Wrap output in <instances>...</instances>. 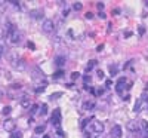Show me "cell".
Listing matches in <instances>:
<instances>
[{"label": "cell", "instance_id": "30", "mask_svg": "<svg viewBox=\"0 0 148 138\" xmlns=\"http://www.w3.org/2000/svg\"><path fill=\"white\" fill-rule=\"evenodd\" d=\"M5 51V45L2 43V42H0V55H2V52Z\"/></svg>", "mask_w": 148, "mask_h": 138}, {"label": "cell", "instance_id": "3", "mask_svg": "<svg viewBox=\"0 0 148 138\" xmlns=\"http://www.w3.org/2000/svg\"><path fill=\"white\" fill-rule=\"evenodd\" d=\"M42 30L45 31V33H52L53 30H55V24H53V21L52 19H45L43 21V24H42Z\"/></svg>", "mask_w": 148, "mask_h": 138}, {"label": "cell", "instance_id": "22", "mask_svg": "<svg viewBox=\"0 0 148 138\" xmlns=\"http://www.w3.org/2000/svg\"><path fill=\"white\" fill-rule=\"evenodd\" d=\"M74 10H82V8H83V5L80 3V2H77V3H74Z\"/></svg>", "mask_w": 148, "mask_h": 138}, {"label": "cell", "instance_id": "6", "mask_svg": "<svg viewBox=\"0 0 148 138\" xmlns=\"http://www.w3.org/2000/svg\"><path fill=\"white\" fill-rule=\"evenodd\" d=\"M15 30H16V28H15L14 24L8 21V22L5 24V27H3V36H5V37H9V36H10L12 33H14Z\"/></svg>", "mask_w": 148, "mask_h": 138}, {"label": "cell", "instance_id": "12", "mask_svg": "<svg viewBox=\"0 0 148 138\" xmlns=\"http://www.w3.org/2000/svg\"><path fill=\"white\" fill-rule=\"evenodd\" d=\"M142 103H144V101H142V98H138V99H136V103H135V107H133V111H135V113H139V111L142 110Z\"/></svg>", "mask_w": 148, "mask_h": 138}, {"label": "cell", "instance_id": "29", "mask_svg": "<svg viewBox=\"0 0 148 138\" xmlns=\"http://www.w3.org/2000/svg\"><path fill=\"white\" fill-rule=\"evenodd\" d=\"M98 77L104 79V71H102V70H98Z\"/></svg>", "mask_w": 148, "mask_h": 138}, {"label": "cell", "instance_id": "28", "mask_svg": "<svg viewBox=\"0 0 148 138\" xmlns=\"http://www.w3.org/2000/svg\"><path fill=\"white\" fill-rule=\"evenodd\" d=\"M104 6H105V5H104L102 2H99V3H96V8H98V9H99V12H101V10L104 9Z\"/></svg>", "mask_w": 148, "mask_h": 138}, {"label": "cell", "instance_id": "4", "mask_svg": "<svg viewBox=\"0 0 148 138\" xmlns=\"http://www.w3.org/2000/svg\"><path fill=\"white\" fill-rule=\"evenodd\" d=\"M3 128H5V131H8V132H14L15 128H16V123H15L14 119H6L5 123H3Z\"/></svg>", "mask_w": 148, "mask_h": 138}, {"label": "cell", "instance_id": "36", "mask_svg": "<svg viewBox=\"0 0 148 138\" xmlns=\"http://www.w3.org/2000/svg\"><path fill=\"white\" fill-rule=\"evenodd\" d=\"M43 138H51V137H49V135H45V137H43Z\"/></svg>", "mask_w": 148, "mask_h": 138}, {"label": "cell", "instance_id": "20", "mask_svg": "<svg viewBox=\"0 0 148 138\" xmlns=\"http://www.w3.org/2000/svg\"><path fill=\"white\" fill-rule=\"evenodd\" d=\"M110 73H111V76L117 74V66H110Z\"/></svg>", "mask_w": 148, "mask_h": 138}, {"label": "cell", "instance_id": "2", "mask_svg": "<svg viewBox=\"0 0 148 138\" xmlns=\"http://www.w3.org/2000/svg\"><path fill=\"white\" fill-rule=\"evenodd\" d=\"M126 128H127V131H130V132H141L139 120H129V122L126 123Z\"/></svg>", "mask_w": 148, "mask_h": 138}, {"label": "cell", "instance_id": "21", "mask_svg": "<svg viewBox=\"0 0 148 138\" xmlns=\"http://www.w3.org/2000/svg\"><path fill=\"white\" fill-rule=\"evenodd\" d=\"M62 74H64V71H62V70H58V71L53 74V77H55V79H59V77H62Z\"/></svg>", "mask_w": 148, "mask_h": 138}, {"label": "cell", "instance_id": "25", "mask_svg": "<svg viewBox=\"0 0 148 138\" xmlns=\"http://www.w3.org/2000/svg\"><path fill=\"white\" fill-rule=\"evenodd\" d=\"M76 79H79V73L74 71V73H71V80H76Z\"/></svg>", "mask_w": 148, "mask_h": 138}, {"label": "cell", "instance_id": "33", "mask_svg": "<svg viewBox=\"0 0 148 138\" xmlns=\"http://www.w3.org/2000/svg\"><path fill=\"white\" fill-rule=\"evenodd\" d=\"M99 18H102V19H105V14H104V12H99Z\"/></svg>", "mask_w": 148, "mask_h": 138}, {"label": "cell", "instance_id": "32", "mask_svg": "<svg viewBox=\"0 0 148 138\" xmlns=\"http://www.w3.org/2000/svg\"><path fill=\"white\" fill-rule=\"evenodd\" d=\"M37 108H39V106H33V110H31V113H36V111H37Z\"/></svg>", "mask_w": 148, "mask_h": 138}, {"label": "cell", "instance_id": "5", "mask_svg": "<svg viewBox=\"0 0 148 138\" xmlns=\"http://www.w3.org/2000/svg\"><path fill=\"white\" fill-rule=\"evenodd\" d=\"M21 36H22V34H21L18 30H15L14 33L8 37V40H9V43H12V45H16V43L21 42Z\"/></svg>", "mask_w": 148, "mask_h": 138}, {"label": "cell", "instance_id": "35", "mask_svg": "<svg viewBox=\"0 0 148 138\" xmlns=\"http://www.w3.org/2000/svg\"><path fill=\"white\" fill-rule=\"evenodd\" d=\"M145 91H148V83H147V86H145Z\"/></svg>", "mask_w": 148, "mask_h": 138}, {"label": "cell", "instance_id": "11", "mask_svg": "<svg viewBox=\"0 0 148 138\" xmlns=\"http://www.w3.org/2000/svg\"><path fill=\"white\" fill-rule=\"evenodd\" d=\"M28 15H30V18H34V19L42 18L43 17V10L42 9H34V10H30L28 12Z\"/></svg>", "mask_w": 148, "mask_h": 138}, {"label": "cell", "instance_id": "8", "mask_svg": "<svg viewBox=\"0 0 148 138\" xmlns=\"http://www.w3.org/2000/svg\"><path fill=\"white\" fill-rule=\"evenodd\" d=\"M121 126H119V125H114L113 128H111V137L113 138H121Z\"/></svg>", "mask_w": 148, "mask_h": 138}, {"label": "cell", "instance_id": "14", "mask_svg": "<svg viewBox=\"0 0 148 138\" xmlns=\"http://www.w3.org/2000/svg\"><path fill=\"white\" fill-rule=\"evenodd\" d=\"M139 125H141V131L144 134H148V122L147 120H139Z\"/></svg>", "mask_w": 148, "mask_h": 138}, {"label": "cell", "instance_id": "31", "mask_svg": "<svg viewBox=\"0 0 148 138\" xmlns=\"http://www.w3.org/2000/svg\"><path fill=\"white\" fill-rule=\"evenodd\" d=\"M84 83H90V76H84Z\"/></svg>", "mask_w": 148, "mask_h": 138}, {"label": "cell", "instance_id": "13", "mask_svg": "<svg viewBox=\"0 0 148 138\" xmlns=\"http://www.w3.org/2000/svg\"><path fill=\"white\" fill-rule=\"evenodd\" d=\"M95 107V101H92V99H88V101L83 103V110H92Z\"/></svg>", "mask_w": 148, "mask_h": 138}, {"label": "cell", "instance_id": "10", "mask_svg": "<svg viewBox=\"0 0 148 138\" xmlns=\"http://www.w3.org/2000/svg\"><path fill=\"white\" fill-rule=\"evenodd\" d=\"M52 123H55V125H59V122H61V110L59 108H55L53 110V115H52Z\"/></svg>", "mask_w": 148, "mask_h": 138}, {"label": "cell", "instance_id": "1", "mask_svg": "<svg viewBox=\"0 0 148 138\" xmlns=\"http://www.w3.org/2000/svg\"><path fill=\"white\" fill-rule=\"evenodd\" d=\"M90 131H92L93 134H96V135L102 134V132H104V123H102L101 120H93V122L90 123Z\"/></svg>", "mask_w": 148, "mask_h": 138}, {"label": "cell", "instance_id": "34", "mask_svg": "<svg viewBox=\"0 0 148 138\" xmlns=\"http://www.w3.org/2000/svg\"><path fill=\"white\" fill-rule=\"evenodd\" d=\"M2 95H3V92H2V89H0V98H2Z\"/></svg>", "mask_w": 148, "mask_h": 138}, {"label": "cell", "instance_id": "24", "mask_svg": "<svg viewBox=\"0 0 148 138\" xmlns=\"http://www.w3.org/2000/svg\"><path fill=\"white\" fill-rule=\"evenodd\" d=\"M10 111H12V108L8 106V107H5V108H3V111H2V113H3V115H9Z\"/></svg>", "mask_w": 148, "mask_h": 138}, {"label": "cell", "instance_id": "26", "mask_svg": "<svg viewBox=\"0 0 148 138\" xmlns=\"http://www.w3.org/2000/svg\"><path fill=\"white\" fill-rule=\"evenodd\" d=\"M12 138H22V134L21 132H14L12 134Z\"/></svg>", "mask_w": 148, "mask_h": 138}, {"label": "cell", "instance_id": "15", "mask_svg": "<svg viewBox=\"0 0 148 138\" xmlns=\"http://www.w3.org/2000/svg\"><path fill=\"white\" fill-rule=\"evenodd\" d=\"M55 64H56L58 67H62V66L65 64V57H56V58H55Z\"/></svg>", "mask_w": 148, "mask_h": 138}, {"label": "cell", "instance_id": "23", "mask_svg": "<svg viewBox=\"0 0 148 138\" xmlns=\"http://www.w3.org/2000/svg\"><path fill=\"white\" fill-rule=\"evenodd\" d=\"M61 95H62V92H55V94H52L51 95V99H56L58 97H61Z\"/></svg>", "mask_w": 148, "mask_h": 138}, {"label": "cell", "instance_id": "7", "mask_svg": "<svg viewBox=\"0 0 148 138\" xmlns=\"http://www.w3.org/2000/svg\"><path fill=\"white\" fill-rule=\"evenodd\" d=\"M14 67H15L16 70L22 71V70H25V67H27V62L24 61L22 58H19V59H15V61H14Z\"/></svg>", "mask_w": 148, "mask_h": 138}, {"label": "cell", "instance_id": "9", "mask_svg": "<svg viewBox=\"0 0 148 138\" xmlns=\"http://www.w3.org/2000/svg\"><path fill=\"white\" fill-rule=\"evenodd\" d=\"M126 83H127L126 77H120L119 82H117V85H116V91H117L119 94H123V88H125Z\"/></svg>", "mask_w": 148, "mask_h": 138}, {"label": "cell", "instance_id": "27", "mask_svg": "<svg viewBox=\"0 0 148 138\" xmlns=\"http://www.w3.org/2000/svg\"><path fill=\"white\" fill-rule=\"evenodd\" d=\"M84 17H86V19H92L93 18V14H92V12H86Z\"/></svg>", "mask_w": 148, "mask_h": 138}, {"label": "cell", "instance_id": "16", "mask_svg": "<svg viewBox=\"0 0 148 138\" xmlns=\"http://www.w3.org/2000/svg\"><path fill=\"white\" fill-rule=\"evenodd\" d=\"M21 106H22L24 108H28V107H30V98L22 97V99H21Z\"/></svg>", "mask_w": 148, "mask_h": 138}, {"label": "cell", "instance_id": "19", "mask_svg": "<svg viewBox=\"0 0 148 138\" xmlns=\"http://www.w3.org/2000/svg\"><path fill=\"white\" fill-rule=\"evenodd\" d=\"M45 128H46L45 125H40V126H37L34 131H36V134H42V132H45Z\"/></svg>", "mask_w": 148, "mask_h": 138}, {"label": "cell", "instance_id": "18", "mask_svg": "<svg viewBox=\"0 0 148 138\" xmlns=\"http://www.w3.org/2000/svg\"><path fill=\"white\" fill-rule=\"evenodd\" d=\"M46 113H47V106H46V104H43V106L40 107V111H39V115H40V116H45Z\"/></svg>", "mask_w": 148, "mask_h": 138}, {"label": "cell", "instance_id": "17", "mask_svg": "<svg viewBox=\"0 0 148 138\" xmlns=\"http://www.w3.org/2000/svg\"><path fill=\"white\" fill-rule=\"evenodd\" d=\"M95 66H96V61H95V59H92V61H89V64H88V66H86V71H90V70H92V68H93Z\"/></svg>", "mask_w": 148, "mask_h": 138}]
</instances>
